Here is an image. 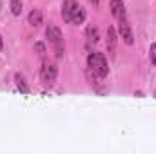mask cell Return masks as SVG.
<instances>
[{"mask_svg": "<svg viewBox=\"0 0 156 154\" xmlns=\"http://www.w3.org/2000/svg\"><path fill=\"white\" fill-rule=\"evenodd\" d=\"M85 37H87V47L91 49V45H94V44L100 40L98 27H96V26H89V27H87V31H85Z\"/></svg>", "mask_w": 156, "mask_h": 154, "instance_id": "9c48e42d", "label": "cell"}, {"mask_svg": "<svg viewBox=\"0 0 156 154\" xmlns=\"http://www.w3.org/2000/svg\"><path fill=\"white\" fill-rule=\"evenodd\" d=\"M35 51H37L38 56H45V45H44L42 42H37V44H35Z\"/></svg>", "mask_w": 156, "mask_h": 154, "instance_id": "5bb4252c", "label": "cell"}, {"mask_svg": "<svg viewBox=\"0 0 156 154\" xmlns=\"http://www.w3.org/2000/svg\"><path fill=\"white\" fill-rule=\"evenodd\" d=\"M56 76H58V67L53 62H44L42 67H40V80H42V83L45 87H51V85H55Z\"/></svg>", "mask_w": 156, "mask_h": 154, "instance_id": "3957f363", "label": "cell"}, {"mask_svg": "<svg viewBox=\"0 0 156 154\" xmlns=\"http://www.w3.org/2000/svg\"><path fill=\"white\" fill-rule=\"evenodd\" d=\"M87 69L96 78H105L109 75V64H107L105 54L98 51H91L87 54Z\"/></svg>", "mask_w": 156, "mask_h": 154, "instance_id": "6da1fadb", "label": "cell"}, {"mask_svg": "<svg viewBox=\"0 0 156 154\" xmlns=\"http://www.w3.org/2000/svg\"><path fill=\"white\" fill-rule=\"evenodd\" d=\"M27 22H29V26L38 27L40 24H42V13H40L38 9H33V11L29 13V16H27Z\"/></svg>", "mask_w": 156, "mask_h": 154, "instance_id": "30bf717a", "label": "cell"}, {"mask_svg": "<svg viewBox=\"0 0 156 154\" xmlns=\"http://www.w3.org/2000/svg\"><path fill=\"white\" fill-rule=\"evenodd\" d=\"M109 7H111V13H113V16L116 18L118 22L127 18L125 5H123V2H122V0H111V2H109Z\"/></svg>", "mask_w": 156, "mask_h": 154, "instance_id": "5b68a950", "label": "cell"}, {"mask_svg": "<svg viewBox=\"0 0 156 154\" xmlns=\"http://www.w3.org/2000/svg\"><path fill=\"white\" fill-rule=\"evenodd\" d=\"M45 38H47V42L53 45V49H55V56H56V58H62L64 49H66L62 31H60L55 24H49V26L45 27Z\"/></svg>", "mask_w": 156, "mask_h": 154, "instance_id": "7a4b0ae2", "label": "cell"}, {"mask_svg": "<svg viewBox=\"0 0 156 154\" xmlns=\"http://www.w3.org/2000/svg\"><path fill=\"white\" fill-rule=\"evenodd\" d=\"M89 2H91V4H93L94 7H98V4H100V0H89Z\"/></svg>", "mask_w": 156, "mask_h": 154, "instance_id": "9a60e30c", "label": "cell"}, {"mask_svg": "<svg viewBox=\"0 0 156 154\" xmlns=\"http://www.w3.org/2000/svg\"><path fill=\"white\" fill-rule=\"evenodd\" d=\"M118 33H120L122 40H123L127 45H133V44H134V35H133V29H131V26H129L127 18L118 22Z\"/></svg>", "mask_w": 156, "mask_h": 154, "instance_id": "277c9868", "label": "cell"}, {"mask_svg": "<svg viewBox=\"0 0 156 154\" xmlns=\"http://www.w3.org/2000/svg\"><path fill=\"white\" fill-rule=\"evenodd\" d=\"M116 42H118V37H116L115 27H109L107 29V40H105V44H107V53L111 56H115V53H116Z\"/></svg>", "mask_w": 156, "mask_h": 154, "instance_id": "52a82bcc", "label": "cell"}, {"mask_svg": "<svg viewBox=\"0 0 156 154\" xmlns=\"http://www.w3.org/2000/svg\"><path fill=\"white\" fill-rule=\"evenodd\" d=\"M76 4H78L76 0H64V2H62V18H64V22L69 24L71 13H73V9H75Z\"/></svg>", "mask_w": 156, "mask_h": 154, "instance_id": "ba28073f", "label": "cell"}, {"mask_svg": "<svg viewBox=\"0 0 156 154\" xmlns=\"http://www.w3.org/2000/svg\"><path fill=\"white\" fill-rule=\"evenodd\" d=\"M2 47H4V40H2V37H0V51H2Z\"/></svg>", "mask_w": 156, "mask_h": 154, "instance_id": "2e32d148", "label": "cell"}, {"mask_svg": "<svg viewBox=\"0 0 156 154\" xmlns=\"http://www.w3.org/2000/svg\"><path fill=\"white\" fill-rule=\"evenodd\" d=\"M9 9H11V13L15 16H20V13H22V0H11L9 2Z\"/></svg>", "mask_w": 156, "mask_h": 154, "instance_id": "7c38bea8", "label": "cell"}, {"mask_svg": "<svg viewBox=\"0 0 156 154\" xmlns=\"http://www.w3.org/2000/svg\"><path fill=\"white\" fill-rule=\"evenodd\" d=\"M149 60L153 65H156V44H151V47H149Z\"/></svg>", "mask_w": 156, "mask_h": 154, "instance_id": "4fadbf2b", "label": "cell"}, {"mask_svg": "<svg viewBox=\"0 0 156 154\" xmlns=\"http://www.w3.org/2000/svg\"><path fill=\"white\" fill-rule=\"evenodd\" d=\"M15 83H16V89H18V91L22 93V94H29V85L26 83L24 76L16 75V76H15Z\"/></svg>", "mask_w": 156, "mask_h": 154, "instance_id": "8fae6325", "label": "cell"}, {"mask_svg": "<svg viewBox=\"0 0 156 154\" xmlns=\"http://www.w3.org/2000/svg\"><path fill=\"white\" fill-rule=\"evenodd\" d=\"M85 16H87L85 9H83L80 4H76L75 9H73V13H71V20H69V24H73V26H80V24L85 22Z\"/></svg>", "mask_w": 156, "mask_h": 154, "instance_id": "8992f818", "label": "cell"}]
</instances>
